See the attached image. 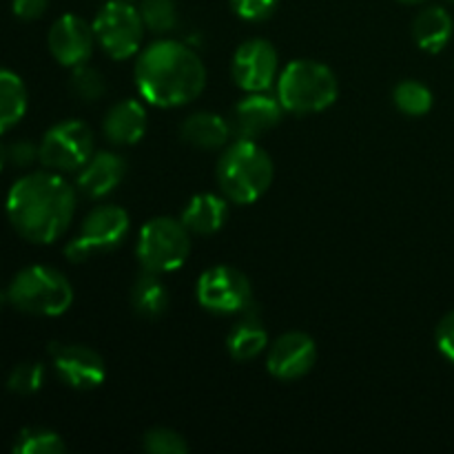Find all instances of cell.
Returning a JSON list of instances; mask_svg holds the SVG:
<instances>
[{"label":"cell","instance_id":"f1b7e54d","mask_svg":"<svg viewBox=\"0 0 454 454\" xmlns=\"http://www.w3.org/2000/svg\"><path fill=\"white\" fill-rule=\"evenodd\" d=\"M142 448L151 454H186L189 443L171 428H151L142 437Z\"/></svg>","mask_w":454,"mask_h":454},{"label":"cell","instance_id":"e0dca14e","mask_svg":"<svg viewBox=\"0 0 454 454\" xmlns=\"http://www.w3.org/2000/svg\"><path fill=\"white\" fill-rule=\"evenodd\" d=\"M146 127H149V118H146L145 105L133 98L111 105L102 122L105 137L115 146H131L140 142Z\"/></svg>","mask_w":454,"mask_h":454},{"label":"cell","instance_id":"d4e9b609","mask_svg":"<svg viewBox=\"0 0 454 454\" xmlns=\"http://www.w3.org/2000/svg\"><path fill=\"white\" fill-rule=\"evenodd\" d=\"M67 446L58 433L49 428H25L13 442L16 454H60Z\"/></svg>","mask_w":454,"mask_h":454},{"label":"cell","instance_id":"ffe728a7","mask_svg":"<svg viewBox=\"0 0 454 454\" xmlns=\"http://www.w3.org/2000/svg\"><path fill=\"white\" fill-rule=\"evenodd\" d=\"M454 31L452 16L443 7H426L412 22V38L417 47L428 53H439L450 43Z\"/></svg>","mask_w":454,"mask_h":454},{"label":"cell","instance_id":"30bf717a","mask_svg":"<svg viewBox=\"0 0 454 454\" xmlns=\"http://www.w3.org/2000/svg\"><path fill=\"white\" fill-rule=\"evenodd\" d=\"M251 282L242 270L233 266H211L198 279V301L208 313H242L251 306Z\"/></svg>","mask_w":454,"mask_h":454},{"label":"cell","instance_id":"3957f363","mask_svg":"<svg viewBox=\"0 0 454 454\" xmlns=\"http://www.w3.org/2000/svg\"><path fill=\"white\" fill-rule=\"evenodd\" d=\"M215 177L222 195L229 202L253 204L273 184L275 167L257 140L235 137L217 160Z\"/></svg>","mask_w":454,"mask_h":454},{"label":"cell","instance_id":"cb8c5ba5","mask_svg":"<svg viewBox=\"0 0 454 454\" xmlns=\"http://www.w3.org/2000/svg\"><path fill=\"white\" fill-rule=\"evenodd\" d=\"M433 91L419 80H402L393 89V102L403 115L419 118L433 109Z\"/></svg>","mask_w":454,"mask_h":454},{"label":"cell","instance_id":"7a4b0ae2","mask_svg":"<svg viewBox=\"0 0 454 454\" xmlns=\"http://www.w3.org/2000/svg\"><path fill=\"white\" fill-rule=\"evenodd\" d=\"M133 78L142 100L160 109H176L193 102L207 87V67L193 47L162 38L140 49Z\"/></svg>","mask_w":454,"mask_h":454},{"label":"cell","instance_id":"7402d4cb","mask_svg":"<svg viewBox=\"0 0 454 454\" xmlns=\"http://www.w3.org/2000/svg\"><path fill=\"white\" fill-rule=\"evenodd\" d=\"M269 348V335L257 317H244L226 337V350L235 362H251Z\"/></svg>","mask_w":454,"mask_h":454},{"label":"cell","instance_id":"8992f818","mask_svg":"<svg viewBox=\"0 0 454 454\" xmlns=\"http://www.w3.org/2000/svg\"><path fill=\"white\" fill-rule=\"evenodd\" d=\"M191 231L176 217L160 215L140 229L136 255L142 270L167 275L184 266L191 255Z\"/></svg>","mask_w":454,"mask_h":454},{"label":"cell","instance_id":"603a6c76","mask_svg":"<svg viewBox=\"0 0 454 454\" xmlns=\"http://www.w3.org/2000/svg\"><path fill=\"white\" fill-rule=\"evenodd\" d=\"M27 100L29 96L20 75L0 67V136L25 118Z\"/></svg>","mask_w":454,"mask_h":454},{"label":"cell","instance_id":"5bb4252c","mask_svg":"<svg viewBox=\"0 0 454 454\" xmlns=\"http://www.w3.org/2000/svg\"><path fill=\"white\" fill-rule=\"evenodd\" d=\"M47 44L51 56L62 67L84 65L91 58L93 47H96V31L91 22L84 20L75 13H65L51 25L47 35Z\"/></svg>","mask_w":454,"mask_h":454},{"label":"cell","instance_id":"4dcf8cb0","mask_svg":"<svg viewBox=\"0 0 454 454\" xmlns=\"http://www.w3.org/2000/svg\"><path fill=\"white\" fill-rule=\"evenodd\" d=\"M434 344H437L439 353H442L448 362L454 364V310L443 315L442 322L437 324Z\"/></svg>","mask_w":454,"mask_h":454},{"label":"cell","instance_id":"83f0119b","mask_svg":"<svg viewBox=\"0 0 454 454\" xmlns=\"http://www.w3.org/2000/svg\"><path fill=\"white\" fill-rule=\"evenodd\" d=\"M44 384V366L38 362H22L7 375V388L13 395H34Z\"/></svg>","mask_w":454,"mask_h":454},{"label":"cell","instance_id":"52a82bcc","mask_svg":"<svg viewBox=\"0 0 454 454\" xmlns=\"http://www.w3.org/2000/svg\"><path fill=\"white\" fill-rule=\"evenodd\" d=\"M96 43L114 60H129L137 56L145 38V22L140 9L131 0H109L93 18Z\"/></svg>","mask_w":454,"mask_h":454},{"label":"cell","instance_id":"5b68a950","mask_svg":"<svg viewBox=\"0 0 454 454\" xmlns=\"http://www.w3.org/2000/svg\"><path fill=\"white\" fill-rule=\"evenodd\" d=\"M7 301L20 313L60 317L74 304V286L51 266L34 264L18 270L7 286Z\"/></svg>","mask_w":454,"mask_h":454},{"label":"cell","instance_id":"277c9868","mask_svg":"<svg viewBox=\"0 0 454 454\" xmlns=\"http://www.w3.org/2000/svg\"><path fill=\"white\" fill-rule=\"evenodd\" d=\"M275 96L288 114H322L328 106L335 105L340 96V82L328 65L301 58V60L288 62L279 71Z\"/></svg>","mask_w":454,"mask_h":454},{"label":"cell","instance_id":"1f68e13d","mask_svg":"<svg viewBox=\"0 0 454 454\" xmlns=\"http://www.w3.org/2000/svg\"><path fill=\"white\" fill-rule=\"evenodd\" d=\"M9 151V164L13 167L27 168L38 160V146L29 140H16L12 145H7Z\"/></svg>","mask_w":454,"mask_h":454},{"label":"cell","instance_id":"2e32d148","mask_svg":"<svg viewBox=\"0 0 454 454\" xmlns=\"http://www.w3.org/2000/svg\"><path fill=\"white\" fill-rule=\"evenodd\" d=\"M124 173H127V162L122 155L114 153V151H96L78 171L75 189L84 198L100 200L124 180Z\"/></svg>","mask_w":454,"mask_h":454},{"label":"cell","instance_id":"d6986e66","mask_svg":"<svg viewBox=\"0 0 454 454\" xmlns=\"http://www.w3.org/2000/svg\"><path fill=\"white\" fill-rule=\"evenodd\" d=\"M231 122H226L224 115L211 114V111H198L191 114L189 118L182 122L180 137L186 145L195 146V149L215 151L224 149L229 145L231 137Z\"/></svg>","mask_w":454,"mask_h":454},{"label":"cell","instance_id":"836d02e7","mask_svg":"<svg viewBox=\"0 0 454 454\" xmlns=\"http://www.w3.org/2000/svg\"><path fill=\"white\" fill-rule=\"evenodd\" d=\"M9 164V151H7V145H4L3 140H0V173L4 171V167Z\"/></svg>","mask_w":454,"mask_h":454},{"label":"cell","instance_id":"e575fe53","mask_svg":"<svg viewBox=\"0 0 454 454\" xmlns=\"http://www.w3.org/2000/svg\"><path fill=\"white\" fill-rule=\"evenodd\" d=\"M397 3H403V4H419V3H424V0H397Z\"/></svg>","mask_w":454,"mask_h":454},{"label":"cell","instance_id":"9c48e42d","mask_svg":"<svg viewBox=\"0 0 454 454\" xmlns=\"http://www.w3.org/2000/svg\"><path fill=\"white\" fill-rule=\"evenodd\" d=\"M96 153L93 131L80 120H65L49 129L38 145V160L58 173L80 171Z\"/></svg>","mask_w":454,"mask_h":454},{"label":"cell","instance_id":"ac0fdd59","mask_svg":"<svg viewBox=\"0 0 454 454\" xmlns=\"http://www.w3.org/2000/svg\"><path fill=\"white\" fill-rule=\"evenodd\" d=\"M182 224L193 235H213L229 220V200L217 193H198L182 211Z\"/></svg>","mask_w":454,"mask_h":454},{"label":"cell","instance_id":"44dd1931","mask_svg":"<svg viewBox=\"0 0 454 454\" xmlns=\"http://www.w3.org/2000/svg\"><path fill=\"white\" fill-rule=\"evenodd\" d=\"M168 288L160 279L158 273L142 270L131 286V306L140 317L158 319L168 309Z\"/></svg>","mask_w":454,"mask_h":454},{"label":"cell","instance_id":"ba28073f","mask_svg":"<svg viewBox=\"0 0 454 454\" xmlns=\"http://www.w3.org/2000/svg\"><path fill=\"white\" fill-rule=\"evenodd\" d=\"M129 229H131V217L122 207L102 204L91 208L80 224L78 235L65 247V255L78 264L87 262L96 253L114 251L127 239Z\"/></svg>","mask_w":454,"mask_h":454},{"label":"cell","instance_id":"f546056e","mask_svg":"<svg viewBox=\"0 0 454 454\" xmlns=\"http://www.w3.org/2000/svg\"><path fill=\"white\" fill-rule=\"evenodd\" d=\"M235 16L247 22L269 20L278 9V0H231Z\"/></svg>","mask_w":454,"mask_h":454},{"label":"cell","instance_id":"7c38bea8","mask_svg":"<svg viewBox=\"0 0 454 454\" xmlns=\"http://www.w3.org/2000/svg\"><path fill=\"white\" fill-rule=\"evenodd\" d=\"M49 357H51L56 375L69 388L93 390L105 384V359L98 350L89 348V346L53 341V344H49Z\"/></svg>","mask_w":454,"mask_h":454},{"label":"cell","instance_id":"484cf974","mask_svg":"<svg viewBox=\"0 0 454 454\" xmlns=\"http://www.w3.org/2000/svg\"><path fill=\"white\" fill-rule=\"evenodd\" d=\"M140 16L146 29L158 35H164L176 29L177 4L176 0H142Z\"/></svg>","mask_w":454,"mask_h":454},{"label":"cell","instance_id":"d590c367","mask_svg":"<svg viewBox=\"0 0 454 454\" xmlns=\"http://www.w3.org/2000/svg\"><path fill=\"white\" fill-rule=\"evenodd\" d=\"M446 3H450V4H454V0H446Z\"/></svg>","mask_w":454,"mask_h":454},{"label":"cell","instance_id":"6da1fadb","mask_svg":"<svg viewBox=\"0 0 454 454\" xmlns=\"http://www.w3.org/2000/svg\"><path fill=\"white\" fill-rule=\"evenodd\" d=\"M78 207V189L62 173L34 171L18 177L4 200L9 224L31 244H53L69 231Z\"/></svg>","mask_w":454,"mask_h":454},{"label":"cell","instance_id":"9a60e30c","mask_svg":"<svg viewBox=\"0 0 454 454\" xmlns=\"http://www.w3.org/2000/svg\"><path fill=\"white\" fill-rule=\"evenodd\" d=\"M282 115L284 106L278 100V96L269 91L247 93L235 105L233 115H231V131L242 140H257L270 129L278 127L282 122Z\"/></svg>","mask_w":454,"mask_h":454},{"label":"cell","instance_id":"4fadbf2b","mask_svg":"<svg viewBox=\"0 0 454 454\" xmlns=\"http://www.w3.org/2000/svg\"><path fill=\"white\" fill-rule=\"evenodd\" d=\"M317 364V344L309 333L291 331L269 346L266 368L279 381H295L309 375Z\"/></svg>","mask_w":454,"mask_h":454},{"label":"cell","instance_id":"4316f807","mask_svg":"<svg viewBox=\"0 0 454 454\" xmlns=\"http://www.w3.org/2000/svg\"><path fill=\"white\" fill-rule=\"evenodd\" d=\"M69 89L75 98H80L82 102H96L105 96L106 91V80L96 67L91 65H78L71 69V80Z\"/></svg>","mask_w":454,"mask_h":454},{"label":"cell","instance_id":"d6a6232c","mask_svg":"<svg viewBox=\"0 0 454 454\" xmlns=\"http://www.w3.org/2000/svg\"><path fill=\"white\" fill-rule=\"evenodd\" d=\"M49 7V0H13L12 9L16 13V18L20 20H38L40 16H44Z\"/></svg>","mask_w":454,"mask_h":454},{"label":"cell","instance_id":"8fae6325","mask_svg":"<svg viewBox=\"0 0 454 454\" xmlns=\"http://www.w3.org/2000/svg\"><path fill=\"white\" fill-rule=\"evenodd\" d=\"M231 75L235 84L247 93L270 91L279 78L278 49L264 38L244 40L233 53Z\"/></svg>","mask_w":454,"mask_h":454}]
</instances>
